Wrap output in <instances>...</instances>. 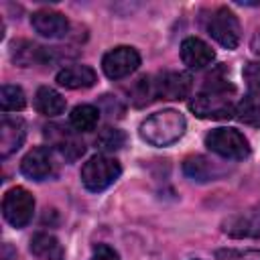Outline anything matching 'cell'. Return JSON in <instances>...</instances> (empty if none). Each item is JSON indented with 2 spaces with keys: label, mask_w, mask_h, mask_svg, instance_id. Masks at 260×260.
I'll return each mask as SVG.
<instances>
[{
  "label": "cell",
  "mask_w": 260,
  "mask_h": 260,
  "mask_svg": "<svg viewBox=\"0 0 260 260\" xmlns=\"http://www.w3.org/2000/svg\"><path fill=\"white\" fill-rule=\"evenodd\" d=\"M205 146L230 160H244L250 154V144L236 128H215L205 136Z\"/></svg>",
  "instance_id": "277c9868"
},
{
  "label": "cell",
  "mask_w": 260,
  "mask_h": 260,
  "mask_svg": "<svg viewBox=\"0 0 260 260\" xmlns=\"http://www.w3.org/2000/svg\"><path fill=\"white\" fill-rule=\"evenodd\" d=\"M89 260H120L118 252L108 244H98L93 248V256Z\"/></svg>",
  "instance_id": "484cf974"
},
{
  "label": "cell",
  "mask_w": 260,
  "mask_h": 260,
  "mask_svg": "<svg viewBox=\"0 0 260 260\" xmlns=\"http://www.w3.org/2000/svg\"><path fill=\"white\" fill-rule=\"evenodd\" d=\"M217 260H260V250H238V248H219L215 252Z\"/></svg>",
  "instance_id": "cb8c5ba5"
},
{
  "label": "cell",
  "mask_w": 260,
  "mask_h": 260,
  "mask_svg": "<svg viewBox=\"0 0 260 260\" xmlns=\"http://www.w3.org/2000/svg\"><path fill=\"white\" fill-rule=\"evenodd\" d=\"M30 252L41 260H63L65 258V252L59 240L45 232H39L30 238Z\"/></svg>",
  "instance_id": "ac0fdd59"
},
{
  "label": "cell",
  "mask_w": 260,
  "mask_h": 260,
  "mask_svg": "<svg viewBox=\"0 0 260 260\" xmlns=\"http://www.w3.org/2000/svg\"><path fill=\"white\" fill-rule=\"evenodd\" d=\"M26 136V124L22 118H10L4 116L0 120V156L8 158L12 152H16Z\"/></svg>",
  "instance_id": "4fadbf2b"
},
{
  "label": "cell",
  "mask_w": 260,
  "mask_h": 260,
  "mask_svg": "<svg viewBox=\"0 0 260 260\" xmlns=\"http://www.w3.org/2000/svg\"><path fill=\"white\" fill-rule=\"evenodd\" d=\"M236 87L228 83V79L209 75L205 81V87L189 102V110L203 120H228L236 114L234 95Z\"/></svg>",
  "instance_id": "6da1fadb"
},
{
  "label": "cell",
  "mask_w": 260,
  "mask_h": 260,
  "mask_svg": "<svg viewBox=\"0 0 260 260\" xmlns=\"http://www.w3.org/2000/svg\"><path fill=\"white\" fill-rule=\"evenodd\" d=\"M181 59L189 69H205L213 63L215 53L205 41L197 37H187L181 43Z\"/></svg>",
  "instance_id": "5bb4252c"
},
{
  "label": "cell",
  "mask_w": 260,
  "mask_h": 260,
  "mask_svg": "<svg viewBox=\"0 0 260 260\" xmlns=\"http://www.w3.org/2000/svg\"><path fill=\"white\" fill-rule=\"evenodd\" d=\"M122 173V167L116 158L108 154H95L81 167V183L87 191L100 193L108 189Z\"/></svg>",
  "instance_id": "3957f363"
},
{
  "label": "cell",
  "mask_w": 260,
  "mask_h": 260,
  "mask_svg": "<svg viewBox=\"0 0 260 260\" xmlns=\"http://www.w3.org/2000/svg\"><path fill=\"white\" fill-rule=\"evenodd\" d=\"M26 106L24 91L18 85H2L0 89V108L2 112H18Z\"/></svg>",
  "instance_id": "7402d4cb"
},
{
  "label": "cell",
  "mask_w": 260,
  "mask_h": 260,
  "mask_svg": "<svg viewBox=\"0 0 260 260\" xmlns=\"http://www.w3.org/2000/svg\"><path fill=\"white\" fill-rule=\"evenodd\" d=\"M98 75L89 65H67L57 73V83L67 89H85L95 83Z\"/></svg>",
  "instance_id": "9a60e30c"
},
{
  "label": "cell",
  "mask_w": 260,
  "mask_h": 260,
  "mask_svg": "<svg viewBox=\"0 0 260 260\" xmlns=\"http://www.w3.org/2000/svg\"><path fill=\"white\" fill-rule=\"evenodd\" d=\"M221 230L232 238H260V203L230 215L221 223Z\"/></svg>",
  "instance_id": "8fae6325"
},
{
  "label": "cell",
  "mask_w": 260,
  "mask_h": 260,
  "mask_svg": "<svg viewBox=\"0 0 260 260\" xmlns=\"http://www.w3.org/2000/svg\"><path fill=\"white\" fill-rule=\"evenodd\" d=\"M207 32L213 41H217L225 49H236L240 43V37H242L238 16L225 6H219L211 12V16L207 20Z\"/></svg>",
  "instance_id": "5b68a950"
},
{
  "label": "cell",
  "mask_w": 260,
  "mask_h": 260,
  "mask_svg": "<svg viewBox=\"0 0 260 260\" xmlns=\"http://www.w3.org/2000/svg\"><path fill=\"white\" fill-rule=\"evenodd\" d=\"M244 81L252 95H260V61H252L244 67Z\"/></svg>",
  "instance_id": "d4e9b609"
},
{
  "label": "cell",
  "mask_w": 260,
  "mask_h": 260,
  "mask_svg": "<svg viewBox=\"0 0 260 260\" xmlns=\"http://www.w3.org/2000/svg\"><path fill=\"white\" fill-rule=\"evenodd\" d=\"M191 85V75L185 71H162L150 77L152 100H185Z\"/></svg>",
  "instance_id": "52a82bcc"
},
{
  "label": "cell",
  "mask_w": 260,
  "mask_h": 260,
  "mask_svg": "<svg viewBox=\"0 0 260 260\" xmlns=\"http://www.w3.org/2000/svg\"><path fill=\"white\" fill-rule=\"evenodd\" d=\"M252 51L260 55V28L256 30V35L252 37Z\"/></svg>",
  "instance_id": "4316f807"
},
{
  "label": "cell",
  "mask_w": 260,
  "mask_h": 260,
  "mask_svg": "<svg viewBox=\"0 0 260 260\" xmlns=\"http://www.w3.org/2000/svg\"><path fill=\"white\" fill-rule=\"evenodd\" d=\"M45 140L49 146L59 152L65 160H77L85 152V144L77 130H71L63 124H49L45 126Z\"/></svg>",
  "instance_id": "ba28073f"
},
{
  "label": "cell",
  "mask_w": 260,
  "mask_h": 260,
  "mask_svg": "<svg viewBox=\"0 0 260 260\" xmlns=\"http://www.w3.org/2000/svg\"><path fill=\"white\" fill-rule=\"evenodd\" d=\"M98 120H100V110L95 106H91V104H79L69 114V124L77 132H91V130H95Z\"/></svg>",
  "instance_id": "ffe728a7"
},
{
  "label": "cell",
  "mask_w": 260,
  "mask_h": 260,
  "mask_svg": "<svg viewBox=\"0 0 260 260\" xmlns=\"http://www.w3.org/2000/svg\"><path fill=\"white\" fill-rule=\"evenodd\" d=\"M240 122L248 126H260V100L256 95H246L236 104V114Z\"/></svg>",
  "instance_id": "44dd1931"
},
{
  "label": "cell",
  "mask_w": 260,
  "mask_h": 260,
  "mask_svg": "<svg viewBox=\"0 0 260 260\" xmlns=\"http://www.w3.org/2000/svg\"><path fill=\"white\" fill-rule=\"evenodd\" d=\"M30 24L41 37H47V39H61L69 30V20L65 18V14L49 8H41L32 12Z\"/></svg>",
  "instance_id": "7c38bea8"
},
{
  "label": "cell",
  "mask_w": 260,
  "mask_h": 260,
  "mask_svg": "<svg viewBox=\"0 0 260 260\" xmlns=\"http://www.w3.org/2000/svg\"><path fill=\"white\" fill-rule=\"evenodd\" d=\"M183 173L191 179V181H197V183H205V181H213L217 179V175L221 173L213 160L205 158V156H189L185 158L183 162Z\"/></svg>",
  "instance_id": "e0dca14e"
},
{
  "label": "cell",
  "mask_w": 260,
  "mask_h": 260,
  "mask_svg": "<svg viewBox=\"0 0 260 260\" xmlns=\"http://www.w3.org/2000/svg\"><path fill=\"white\" fill-rule=\"evenodd\" d=\"M124 142H126V134H124L122 130L110 128V126L104 128V130L98 134V138H95V146L102 148V150H106V152L120 150V148L124 146Z\"/></svg>",
  "instance_id": "603a6c76"
},
{
  "label": "cell",
  "mask_w": 260,
  "mask_h": 260,
  "mask_svg": "<svg viewBox=\"0 0 260 260\" xmlns=\"http://www.w3.org/2000/svg\"><path fill=\"white\" fill-rule=\"evenodd\" d=\"M185 116L177 110H162L142 120L138 134L150 146H169L185 134Z\"/></svg>",
  "instance_id": "7a4b0ae2"
},
{
  "label": "cell",
  "mask_w": 260,
  "mask_h": 260,
  "mask_svg": "<svg viewBox=\"0 0 260 260\" xmlns=\"http://www.w3.org/2000/svg\"><path fill=\"white\" fill-rule=\"evenodd\" d=\"M140 65V55L134 47H114L112 51H108L102 59V69L110 79H122L128 77L130 73H134Z\"/></svg>",
  "instance_id": "9c48e42d"
},
{
  "label": "cell",
  "mask_w": 260,
  "mask_h": 260,
  "mask_svg": "<svg viewBox=\"0 0 260 260\" xmlns=\"http://www.w3.org/2000/svg\"><path fill=\"white\" fill-rule=\"evenodd\" d=\"M2 213L12 228H24L32 219L35 197L24 187H12L6 191L2 199Z\"/></svg>",
  "instance_id": "8992f818"
},
{
  "label": "cell",
  "mask_w": 260,
  "mask_h": 260,
  "mask_svg": "<svg viewBox=\"0 0 260 260\" xmlns=\"http://www.w3.org/2000/svg\"><path fill=\"white\" fill-rule=\"evenodd\" d=\"M20 171L30 181H45L55 175V160L49 146H37L20 160Z\"/></svg>",
  "instance_id": "30bf717a"
},
{
  "label": "cell",
  "mask_w": 260,
  "mask_h": 260,
  "mask_svg": "<svg viewBox=\"0 0 260 260\" xmlns=\"http://www.w3.org/2000/svg\"><path fill=\"white\" fill-rule=\"evenodd\" d=\"M35 110L43 116H59L65 112V98L53 87H39L35 93Z\"/></svg>",
  "instance_id": "d6986e66"
},
{
  "label": "cell",
  "mask_w": 260,
  "mask_h": 260,
  "mask_svg": "<svg viewBox=\"0 0 260 260\" xmlns=\"http://www.w3.org/2000/svg\"><path fill=\"white\" fill-rule=\"evenodd\" d=\"M12 59L22 67H30V65H39V63H47L49 51L30 41H14L12 43Z\"/></svg>",
  "instance_id": "2e32d148"
}]
</instances>
